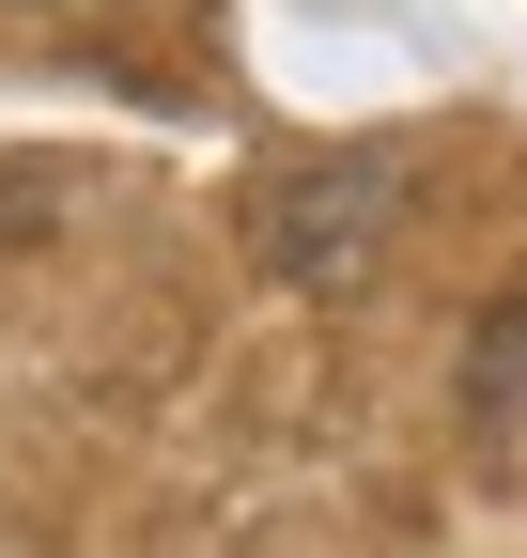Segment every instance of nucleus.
<instances>
[{
    "label": "nucleus",
    "instance_id": "1",
    "mask_svg": "<svg viewBox=\"0 0 527 558\" xmlns=\"http://www.w3.org/2000/svg\"><path fill=\"white\" fill-rule=\"evenodd\" d=\"M372 218H388V156H295V171H264V202H248L264 264L310 279V295L372 264Z\"/></svg>",
    "mask_w": 527,
    "mask_h": 558
},
{
    "label": "nucleus",
    "instance_id": "2",
    "mask_svg": "<svg viewBox=\"0 0 527 558\" xmlns=\"http://www.w3.org/2000/svg\"><path fill=\"white\" fill-rule=\"evenodd\" d=\"M47 218H62V171H47V156H0V264H16Z\"/></svg>",
    "mask_w": 527,
    "mask_h": 558
},
{
    "label": "nucleus",
    "instance_id": "3",
    "mask_svg": "<svg viewBox=\"0 0 527 558\" xmlns=\"http://www.w3.org/2000/svg\"><path fill=\"white\" fill-rule=\"evenodd\" d=\"M466 403H481V418H512V403H527V311H497V341H481Z\"/></svg>",
    "mask_w": 527,
    "mask_h": 558
}]
</instances>
